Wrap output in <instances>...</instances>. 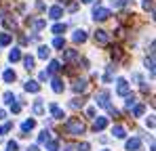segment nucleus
<instances>
[{"mask_svg": "<svg viewBox=\"0 0 156 151\" xmlns=\"http://www.w3.org/2000/svg\"><path fill=\"white\" fill-rule=\"evenodd\" d=\"M84 130H87V126H84V122H82L80 118H70V120L66 122V132L72 134V136L84 134Z\"/></svg>", "mask_w": 156, "mask_h": 151, "instance_id": "f257e3e1", "label": "nucleus"}, {"mask_svg": "<svg viewBox=\"0 0 156 151\" xmlns=\"http://www.w3.org/2000/svg\"><path fill=\"white\" fill-rule=\"evenodd\" d=\"M95 103H97L99 107H104V109L112 107V105H110V92H108V90H99V92L95 95Z\"/></svg>", "mask_w": 156, "mask_h": 151, "instance_id": "f03ea898", "label": "nucleus"}, {"mask_svg": "<svg viewBox=\"0 0 156 151\" xmlns=\"http://www.w3.org/2000/svg\"><path fill=\"white\" fill-rule=\"evenodd\" d=\"M110 8H104V6H95V11H93V19L95 21H108L110 19Z\"/></svg>", "mask_w": 156, "mask_h": 151, "instance_id": "7ed1b4c3", "label": "nucleus"}, {"mask_svg": "<svg viewBox=\"0 0 156 151\" xmlns=\"http://www.w3.org/2000/svg\"><path fill=\"white\" fill-rule=\"evenodd\" d=\"M116 92H118L120 97H127L131 92V86H129V82H127L125 78H118V82H116Z\"/></svg>", "mask_w": 156, "mask_h": 151, "instance_id": "20e7f679", "label": "nucleus"}, {"mask_svg": "<svg viewBox=\"0 0 156 151\" xmlns=\"http://www.w3.org/2000/svg\"><path fill=\"white\" fill-rule=\"evenodd\" d=\"M93 40H95L97 44H108V42H110V36H108V32H104V29H97V32L93 34Z\"/></svg>", "mask_w": 156, "mask_h": 151, "instance_id": "39448f33", "label": "nucleus"}, {"mask_svg": "<svg viewBox=\"0 0 156 151\" xmlns=\"http://www.w3.org/2000/svg\"><path fill=\"white\" fill-rule=\"evenodd\" d=\"M49 109H51V116H53V120H63L66 118V113H63V109L57 105V103H51L49 105Z\"/></svg>", "mask_w": 156, "mask_h": 151, "instance_id": "423d86ee", "label": "nucleus"}, {"mask_svg": "<svg viewBox=\"0 0 156 151\" xmlns=\"http://www.w3.org/2000/svg\"><path fill=\"white\" fill-rule=\"evenodd\" d=\"M125 149L127 151H139L141 149V141H139L137 136H133V139H129V141L125 143Z\"/></svg>", "mask_w": 156, "mask_h": 151, "instance_id": "0eeeda50", "label": "nucleus"}, {"mask_svg": "<svg viewBox=\"0 0 156 151\" xmlns=\"http://www.w3.org/2000/svg\"><path fill=\"white\" fill-rule=\"evenodd\" d=\"M87 88H89V82L87 80H74V84H72V90L74 92H87Z\"/></svg>", "mask_w": 156, "mask_h": 151, "instance_id": "6e6552de", "label": "nucleus"}, {"mask_svg": "<svg viewBox=\"0 0 156 151\" xmlns=\"http://www.w3.org/2000/svg\"><path fill=\"white\" fill-rule=\"evenodd\" d=\"M26 23H27V25H32V27H34V32H40V29L47 25V21H44V19H32V17H27Z\"/></svg>", "mask_w": 156, "mask_h": 151, "instance_id": "1a4fd4ad", "label": "nucleus"}, {"mask_svg": "<svg viewBox=\"0 0 156 151\" xmlns=\"http://www.w3.org/2000/svg\"><path fill=\"white\" fill-rule=\"evenodd\" d=\"M105 126H108V118H95L93 120V130L95 132H101Z\"/></svg>", "mask_w": 156, "mask_h": 151, "instance_id": "9d476101", "label": "nucleus"}, {"mask_svg": "<svg viewBox=\"0 0 156 151\" xmlns=\"http://www.w3.org/2000/svg\"><path fill=\"white\" fill-rule=\"evenodd\" d=\"M49 17L55 19V21L61 19V17H63V8H61V6H51V8H49Z\"/></svg>", "mask_w": 156, "mask_h": 151, "instance_id": "9b49d317", "label": "nucleus"}, {"mask_svg": "<svg viewBox=\"0 0 156 151\" xmlns=\"http://www.w3.org/2000/svg\"><path fill=\"white\" fill-rule=\"evenodd\" d=\"M23 88H26L27 92H40V84H38L36 80H27Z\"/></svg>", "mask_w": 156, "mask_h": 151, "instance_id": "f8f14e48", "label": "nucleus"}, {"mask_svg": "<svg viewBox=\"0 0 156 151\" xmlns=\"http://www.w3.org/2000/svg\"><path fill=\"white\" fill-rule=\"evenodd\" d=\"M72 40H74V42H80V44L87 42V32H84V29H76L74 36H72Z\"/></svg>", "mask_w": 156, "mask_h": 151, "instance_id": "ddd939ff", "label": "nucleus"}, {"mask_svg": "<svg viewBox=\"0 0 156 151\" xmlns=\"http://www.w3.org/2000/svg\"><path fill=\"white\" fill-rule=\"evenodd\" d=\"M112 134H114V136H116V139H125V136H127V130H125V128H122V126H112Z\"/></svg>", "mask_w": 156, "mask_h": 151, "instance_id": "4468645a", "label": "nucleus"}, {"mask_svg": "<svg viewBox=\"0 0 156 151\" xmlns=\"http://www.w3.org/2000/svg\"><path fill=\"white\" fill-rule=\"evenodd\" d=\"M32 109H34V113H36V116H42V113H44V103H42V99H36V101H34V107H32Z\"/></svg>", "mask_w": 156, "mask_h": 151, "instance_id": "2eb2a0df", "label": "nucleus"}, {"mask_svg": "<svg viewBox=\"0 0 156 151\" xmlns=\"http://www.w3.org/2000/svg\"><path fill=\"white\" fill-rule=\"evenodd\" d=\"M78 59V52L74 49H70V50H66V52H63V61H66V63H70V61H76Z\"/></svg>", "mask_w": 156, "mask_h": 151, "instance_id": "dca6fc26", "label": "nucleus"}, {"mask_svg": "<svg viewBox=\"0 0 156 151\" xmlns=\"http://www.w3.org/2000/svg\"><path fill=\"white\" fill-rule=\"evenodd\" d=\"M53 92H57V95H59V92H63V82H61V80H59V78H53Z\"/></svg>", "mask_w": 156, "mask_h": 151, "instance_id": "f3484780", "label": "nucleus"}, {"mask_svg": "<svg viewBox=\"0 0 156 151\" xmlns=\"http://www.w3.org/2000/svg\"><path fill=\"white\" fill-rule=\"evenodd\" d=\"M9 61H11V63L21 61V50H19V49H13L11 52H9Z\"/></svg>", "mask_w": 156, "mask_h": 151, "instance_id": "a211bd4d", "label": "nucleus"}, {"mask_svg": "<svg viewBox=\"0 0 156 151\" xmlns=\"http://www.w3.org/2000/svg\"><path fill=\"white\" fill-rule=\"evenodd\" d=\"M36 128V120H26L23 124H21V132H30V130H34Z\"/></svg>", "mask_w": 156, "mask_h": 151, "instance_id": "6ab92c4d", "label": "nucleus"}, {"mask_svg": "<svg viewBox=\"0 0 156 151\" xmlns=\"http://www.w3.org/2000/svg\"><path fill=\"white\" fill-rule=\"evenodd\" d=\"M49 57H51V49L42 44V46L38 49V59H49Z\"/></svg>", "mask_w": 156, "mask_h": 151, "instance_id": "aec40b11", "label": "nucleus"}, {"mask_svg": "<svg viewBox=\"0 0 156 151\" xmlns=\"http://www.w3.org/2000/svg\"><path fill=\"white\" fill-rule=\"evenodd\" d=\"M49 141H51V132H49V130H42V132L38 134V143L44 145V143H49Z\"/></svg>", "mask_w": 156, "mask_h": 151, "instance_id": "412c9836", "label": "nucleus"}, {"mask_svg": "<svg viewBox=\"0 0 156 151\" xmlns=\"http://www.w3.org/2000/svg\"><path fill=\"white\" fill-rule=\"evenodd\" d=\"M146 67L150 69V76H154V52H150V57H146Z\"/></svg>", "mask_w": 156, "mask_h": 151, "instance_id": "4be33fe9", "label": "nucleus"}, {"mask_svg": "<svg viewBox=\"0 0 156 151\" xmlns=\"http://www.w3.org/2000/svg\"><path fill=\"white\" fill-rule=\"evenodd\" d=\"M144 111H146V105H144V103H139V105H135V107H133V116H135V118H141V116H144Z\"/></svg>", "mask_w": 156, "mask_h": 151, "instance_id": "5701e85b", "label": "nucleus"}, {"mask_svg": "<svg viewBox=\"0 0 156 151\" xmlns=\"http://www.w3.org/2000/svg\"><path fill=\"white\" fill-rule=\"evenodd\" d=\"M23 59V65H26L27 72H32L34 69V57H30V55H26V57H21Z\"/></svg>", "mask_w": 156, "mask_h": 151, "instance_id": "b1692460", "label": "nucleus"}, {"mask_svg": "<svg viewBox=\"0 0 156 151\" xmlns=\"http://www.w3.org/2000/svg\"><path fill=\"white\" fill-rule=\"evenodd\" d=\"M59 69H61V63H59V61H51V63H49V72H47V74H49V76L57 74Z\"/></svg>", "mask_w": 156, "mask_h": 151, "instance_id": "393cba45", "label": "nucleus"}, {"mask_svg": "<svg viewBox=\"0 0 156 151\" xmlns=\"http://www.w3.org/2000/svg\"><path fill=\"white\" fill-rule=\"evenodd\" d=\"M2 23H4V27H9V29H15L17 27V21L11 19V17H2Z\"/></svg>", "mask_w": 156, "mask_h": 151, "instance_id": "a878e982", "label": "nucleus"}, {"mask_svg": "<svg viewBox=\"0 0 156 151\" xmlns=\"http://www.w3.org/2000/svg\"><path fill=\"white\" fill-rule=\"evenodd\" d=\"M15 80H17V74H15L13 69H6V72H4V82L11 84V82H15Z\"/></svg>", "mask_w": 156, "mask_h": 151, "instance_id": "bb28decb", "label": "nucleus"}, {"mask_svg": "<svg viewBox=\"0 0 156 151\" xmlns=\"http://www.w3.org/2000/svg\"><path fill=\"white\" fill-rule=\"evenodd\" d=\"M11 40H13V36H11V34H2V36H0V44H2V46H9V44H11Z\"/></svg>", "mask_w": 156, "mask_h": 151, "instance_id": "cd10ccee", "label": "nucleus"}, {"mask_svg": "<svg viewBox=\"0 0 156 151\" xmlns=\"http://www.w3.org/2000/svg\"><path fill=\"white\" fill-rule=\"evenodd\" d=\"M141 4H144L146 11H150V15H154V0H144Z\"/></svg>", "mask_w": 156, "mask_h": 151, "instance_id": "c85d7f7f", "label": "nucleus"}, {"mask_svg": "<svg viewBox=\"0 0 156 151\" xmlns=\"http://www.w3.org/2000/svg\"><path fill=\"white\" fill-rule=\"evenodd\" d=\"M51 32H53V34H57V36H59V34H63V32H66V23H57V25H53Z\"/></svg>", "mask_w": 156, "mask_h": 151, "instance_id": "c756f323", "label": "nucleus"}, {"mask_svg": "<svg viewBox=\"0 0 156 151\" xmlns=\"http://www.w3.org/2000/svg\"><path fill=\"white\" fill-rule=\"evenodd\" d=\"M125 99H127V101H125V105H127L129 109H131V107H135V95H131V92H129Z\"/></svg>", "mask_w": 156, "mask_h": 151, "instance_id": "7c9ffc66", "label": "nucleus"}, {"mask_svg": "<svg viewBox=\"0 0 156 151\" xmlns=\"http://www.w3.org/2000/svg\"><path fill=\"white\" fill-rule=\"evenodd\" d=\"M2 99H4V103H6V105H11V103L15 101V97H13V92H11V90H6V92L2 95Z\"/></svg>", "mask_w": 156, "mask_h": 151, "instance_id": "2f4dec72", "label": "nucleus"}, {"mask_svg": "<svg viewBox=\"0 0 156 151\" xmlns=\"http://www.w3.org/2000/svg\"><path fill=\"white\" fill-rule=\"evenodd\" d=\"M53 46H55V49H63V46H66V42H63V38H59V36H57V38L53 40Z\"/></svg>", "mask_w": 156, "mask_h": 151, "instance_id": "473e14b6", "label": "nucleus"}, {"mask_svg": "<svg viewBox=\"0 0 156 151\" xmlns=\"http://www.w3.org/2000/svg\"><path fill=\"white\" fill-rule=\"evenodd\" d=\"M9 107H11V111H13V113H19V111H21V103H17V101H13Z\"/></svg>", "mask_w": 156, "mask_h": 151, "instance_id": "72a5a7b5", "label": "nucleus"}, {"mask_svg": "<svg viewBox=\"0 0 156 151\" xmlns=\"http://www.w3.org/2000/svg\"><path fill=\"white\" fill-rule=\"evenodd\" d=\"M11 128H13V124H11V122H6V124H2V126H0V136H2V134H6V132H9Z\"/></svg>", "mask_w": 156, "mask_h": 151, "instance_id": "f704fd0d", "label": "nucleus"}, {"mask_svg": "<svg viewBox=\"0 0 156 151\" xmlns=\"http://www.w3.org/2000/svg\"><path fill=\"white\" fill-rule=\"evenodd\" d=\"M47 149L49 151H57L59 149V143H57V141H49V143H47Z\"/></svg>", "mask_w": 156, "mask_h": 151, "instance_id": "c9c22d12", "label": "nucleus"}, {"mask_svg": "<svg viewBox=\"0 0 156 151\" xmlns=\"http://www.w3.org/2000/svg\"><path fill=\"white\" fill-rule=\"evenodd\" d=\"M120 57H122L120 49H118V46H112V59H120Z\"/></svg>", "mask_w": 156, "mask_h": 151, "instance_id": "e433bc0d", "label": "nucleus"}, {"mask_svg": "<svg viewBox=\"0 0 156 151\" xmlns=\"http://www.w3.org/2000/svg\"><path fill=\"white\" fill-rule=\"evenodd\" d=\"M70 105H72L74 109H78V107H82V105H84V101H82V99H72V103H70Z\"/></svg>", "mask_w": 156, "mask_h": 151, "instance_id": "4c0bfd02", "label": "nucleus"}, {"mask_svg": "<svg viewBox=\"0 0 156 151\" xmlns=\"http://www.w3.org/2000/svg\"><path fill=\"white\" fill-rule=\"evenodd\" d=\"M17 147H19L17 141H9V143H6V149H9V151H17Z\"/></svg>", "mask_w": 156, "mask_h": 151, "instance_id": "58836bf2", "label": "nucleus"}, {"mask_svg": "<svg viewBox=\"0 0 156 151\" xmlns=\"http://www.w3.org/2000/svg\"><path fill=\"white\" fill-rule=\"evenodd\" d=\"M112 72H114V67H108V72H105V76H104V82H110V80H112Z\"/></svg>", "mask_w": 156, "mask_h": 151, "instance_id": "ea45409f", "label": "nucleus"}, {"mask_svg": "<svg viewBox=\"0 0 156 151\" xmlns=\"http://www.w3.org/2000/svg\"><path fill=\"white\" fill-rule=\"evenodd\" d=\"M76 149H78V151H89V149H91V145H89V143H80Z\"/></svg>", "mask_w": 156, "mask_h": 151, "instance_id": "a19ab883", "label": "nucleus"}, {"mask_svg": "<svg viewBox=\"0 0 156 151\" xmlns=\"http://www.w3.org/2000/svg\"><path fill=\"white\" fill-rule=\"evenodd\" d=\"M146 124H148V128H154V116H150V118L146 120Z\"/></svg>", "mask_w": 156, "mask_h": 151, "instance_id": "79ce46f5", "label": "nucleus"}, {"mask_svg": "<svg viewBox=\"0 0 156 151\" xmlns=\"http://www.w3.org/2000/svg\"><path fill=\"white\" fill-rule=\"evenodd\" d=\"M87 116L93 118V116H95V107H89V109H87Z\"/></svg>", "mask_w": 156, "mask_h": 151, "instance_id": "37998d69", "label": "nucleus"}, {"mask_svg": "<svg viewBox=\"0 0 156 151\" xmlns=\"http://www.w3.org/2000/svg\"><path fill=\"white\" fill-rule=\"evenodd\" d=\"M49 78H51V76L47 74V72H42V74H40V82H44V80H49Z\"/></svg>", "mask_w": 156, "mask_h": 151, "instance_id": "c03bdc74", "label": "nucleus"}, {"mask_svg": "<svg viewBox=\"0 0 156 151\" xmlns=\"http://www.w3.org/2000/svg\"><path fill=\"white\" fill-rule=\"evenodd\" d=\"M26 151H38V147H36V145H30V147H27Z\"/></svg>", "mask_w": 156, "mask_h": 151, "instance_id": "a18cd8bd", "label": "nucleus"}, {"mask_svg": "<svg viewBox=\"0 0 156 151\" xmlns=\"http://www.w3.org/2000/svg\"><path fill=\"white\" fill-rule=\"evenodd\" d=\"M4 116H6V111H4V109H0V120H4Z\"/></svg>", "mask_w": 156, "mask_h": 151, "instance_id": "49530a36", "label": "nucleus"}, {"mask_svg": "<svg viewBox=\"0 0 156 151\" xmlns=\"http://www.w3.org/2000/svg\"><path fill=\"white\" fill-rule=\"evenodd\" d=\"M82 2H87V4H89V2H93V0H82Z\"/></svg>", "mask_w": 156, "mask_h": 151, "instance_id": "de8ad7c7", "label": "nucleus"}, {"mask_svg": "<svg viewBox=\"0 0 156 151\" xmlns=\"http://www.w3.org/2000/svg\"><path fill=\"white\" fill-rule=\"evenodd\" d=\"M105 151H108V149H105Z\"/></svg>", "mask_w": 156, "mask_h": 151, "instance_id": "09e8293b", "label": "nucleus"}]
</instances>
